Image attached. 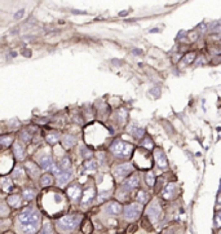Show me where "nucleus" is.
<instances>
[{
	"instance_id": "4",
	"label": "nucleus",
	"mask_w": 221,
	"mask_h": 234,
	"mask_svg": "<svg viewBox=\"0 0 221 234\" xmlns=\"http://www.w3.org/2000/svg\"><path fill=\"white\" fill-rule=\"evenodd\" d=\"M141 212V204L140 203H131V204H127L126 207L123 210V213H124V217L127 220H133L136 219Z\"/></svg>"
},
{
	"instance_id": "18",
	"label": "nucleus",
	"mask_w": 221,
	"mask_h": 234,
	"mask_svg": "<svg viewBox=\"0 0 221 234\" xmlns=\"http://www.w3.org/2000/svg\"><path fill=\"white\" fill-rule=\"evenodd\" d=\"M60 139H61V135L58 132H49L45 136V141H47V144H49V145H56L57 142L60 141Z\"/></svg>"
},
{
	"instance_id": "22",
	"label": "nucleus",
	"mask_w": 221,
	"mask_h": 234,
	"mask_svg": "<svg viewBox=\"0 0 221 234\" xmlns=\"http://www.w3.org/2000/svg\"><path fill=\"white\" fill-rule=\"evenodd\" d=\"M60 168L61 171H69L71 168V160L69 157H63L61 160H60Z\"/></svg>"
},
{
	"instance_id": "15",
	"label": "nucleus",
	"mask_w": 221,
	"mask_h": 234,
	"mask_svg": "<svg viewBox=\"0 0 221 234\" xmlns=\"http://www.w3.org/2000/svg\"><path fill=\"white\" fill-rule=\"evenodd\" d=\"M25 168L28 173V176H31V177H36L38 175H39L40 172V168H39V165L33 163V162H27L26 165H25Z\"/></svg>"
},
{
	"instance_id": "32",
	"label": "nucleus",
	"mask_w": 221,
	"mask_h": 234,
	"mask_svg": "<svg viewBox=\"0 0 221 234\" xmlns=\"http://www.w3.org/2000/svg\"><path fill=\"white\" fill-rule=\"evenodd\" d=\"M22 14H23V9H21L20 12H17L16 16H14V18H16V19H17V18H20V17H22Z\"/></svg>"
},
{
	"instance_id": "8",
	"label": "nucleus",
	"mask_w": 221,
	"mask_h": 234,
	"mask_svg": "<svg viewBox=\"0 0 221 234\" xmlns=\"http://www.w3.org/2000/svg\"><path fill=\"white\" fill-rule=\"evenodd\" d=\"M123 211L122 208V204L119 202H110L106 204V207H105V212L108 213V215H111V216H117L119 213Z\"/></svg>"
},
{
	"instance_id": "25",
	"label": "nucleus",
	"mask_w": 221,
	"mask_h": 234,
	"mask_svg": "<svg viewBox=\"0 0 221 234\" xmlns=\"http://www.w3.org/2000/svg\"><path fill=\"white\" fill-rule=\"evenodd\" d=\"M175 184H168L167 186L164 188V190H163V196H164L166 198H169L173 196V193H175Z\"/></svg>"
},
{
	"instance_id": "13",
	"label": "nucleus",
	"mask_w": 221,
	"mask_h": 234,
	"mask_svg": "<svg viewBox=\"0 0 221 234\" xmlns=\"http://www.w3.org/2000/svg\"><path fill=\"white\" fill-rule=\"evenodd\" d=\"M148 216L153 220V221H157L159 220V216H160V208L158 206V203L157 202H153L149 208H148Z\"/></svg>"
},
{
	"instance_id": "19",
	"label": "nucleus",
	"mask_w": 221,
	"mask_h": 234,
	"mask_svg": "<svg viewBox=\"0 0 221 234\" xmlns=\"http://www.w3.org/2000/svg\"><path fill=\"white\" fill-rule=\"evenodd\" d=\"M38 234H56V228H54L53 224L45 222L44 225L40 228V230H39Z\"/></svg>"
},
{
	"instance_id": "14",
	"label": "nucleus",
	"mask_w": 221,
	"mask_h": 234,
	"mask_svg": "<svg viewBox=\"0 0 221 234\" xmlns=\"http://www.w3.org/2000/svg\"><path fill=\"white\" fill-rule=\"evenodd\" d=\"M154 155H155V160H157V163H158L159 167L166 168L167 164H168V162H167V157H166V154L163 153V150H162V149H157Z\"/></svg>"
},
{
	"instance_id": "20",
	"label": "nucleus",
	"mask_w": 221,
	"mask_h": 234,
	"mask_svg": "<svg viewBox=\"0 0 221 234\" xmlns=\"http://www.w3.org/2000/svg\"><path fill=\"white\" fill-rule=\"evenodd\" d=\"M11 213V207L8 206V203L0 202V219H5Z\"/></svg>"
},
{
	"instance_id": "26",
	"label": "nucleus",
	"mask_w": 221,
	"mask_h": 234,
	"mask_svg": "<svg viewBox=\"0 0 221 234\" xmlns=\"http://www.w3.org/2000/svg\"><path fill=\"white\" fill-rule=\"evenodd\" d=\"M13 142V137L9 135L5 136H0V146H9Z\"/></svg>"
},
{
	"instance_id": "11",
	"label": "nucleus",
	"mask_w": 221,
	"mask_h": 234,
	"mask_svg": "<svg viewBox=\"0 0 221 234\" xmlns=\"http://www.w3.org/2000/svg\"><path fill=\"white\" fill-rule=\"evenodd\" d=\"M38 165H39V168H43V170H51L53 167V159L49 154H44L42 155V157L39 158V160H38Z\"/></svg>"
},
{
	"instance_id": "1",
	"label": "nucleus",
	"mask_w": 221,
	"mask_h": 234,
	"mask_svg": "<svg viewBox=\"0 0 221 234\" xmlns=\"http://www.w3.org/2000/svg\"><path fill=\"white\" fill-rule=\"evenodd\" d=\"M42 228V213L34 207L23 208L16 216V230L18 234H38Z\"/></svg>"
},
{
	"instance_id": "27",
	"label": "nucleus",
	"mask_w": 221,
	"mask_h": 234,
	"mask_svg": "<svg viewBox=\"0 0 221 234\" xmlns=\"http://www.w3.org/2000/svg\"><path fill=\"white\" fill-rule=\"evenodd\" d=\"M137 201L140 203L146 202L148 201V193L145 190H138V193H137Z\"/></svg>"
},
{
	"instance_id": "17",
	"label": "nucleus",
	"mask_w": 221,
	"mask_h": 234,
	"mask_svg": "<svg viewBox=\"0 0 221 234\" xmlns=\"http://www.w3.org/2000/svg\"><path fill=\"white\" fill-rule=\"evenodd\" d=\"M73 177V172L69 171H61L58 175H57V184L58 185H63L67 181H70V179Z\"/></svg>"
},
{
	"instance_id": "30",
	"label": "nucleus",
	"mask_w": 221,
	"mask_h": 234,
	"mask_svg": "<svg viewBox=\"0 0 221 234\" xmlns=\"http://www.w3.org/2000/svg\"><path fill=\"white\" fill-rule=\"evenodd\" d=\"M146 182H148L149 186H153V185H154V182H155V179H154V176H153L151 172H148V173H146Z\"/></svg>"
},
{
	"instance_id": "3",
	"label": "nucleus",
	"mask_w": 221,
	"mask_h": 234,
	"mask_svg": "<svg viewBox=\"0 0 221 234\" xmlns=\"http://www.w3.org/2000/svg\"><path fill=\"white\" fill-rule=\"evenodd\" d=\"M110 151L117 155V157H129V155L133 153V146L128 142H124L122 140H115L111 145H110Z\"/></svg>"
},
{
	"instance_id": "33",
	"label": "nucleus",
	"mask_w": 221,
	"mask_h": 234,
	"mask_svg": "<svg viewBox=\"0 0 221 234\" xmlns=\"http://www.w3.org/2000/svg\"><path fill=\"white\" fill-rule=\"evenodd\" d=\"M218 234H221V230H220V231H218Z\"/></svg>"
},
{
	"instance_id": "31",
	"label": "nucleus",
	"mask_w": 221,
	"mask_h": 234,
	"mask_svg": "<svg viewBox=\"0 0 221 234\" xmlns=\"http://www.w3.org/2000/svg\"><path fill=\"white\" fill-rule=\"evenodd\" d=\"M215 226L220 228L221 226V211L216 213V216H215Z\"/></svg>"
},
{
	"instance_id": "9",
	"label": "nucleus",
	"mask_w": 221,
	"mask_h": 234,
	"mask_svg": "<svg viewBox=\"0 0 221 234\" xmlns=\"http://www.w3.org/2000/svg\"><path fill=\"white\" fill-rule=\"evenodd\" d=\"M140 185V177L138 175H131V176L128 177V180L123 184V189L126 191H131L132 189L137 188Z\"/></svg>"
},
{
	"instance_id": "2",
	"label": "nucleus",
	"mask_w": 221,
	"mask_h": 234,
	"mask_svg": "<svg viewBox=\"0 0 221 234\" xmlns=\"http://www.w3.org/2000/svg\"><path fill=\"white\" fill-rule=\"evenodd\" d=\"M82 215L79 213H73V215H65L56 220L54 228L60 234H70L78 229V226L82 222Z\"/></svg>"
},
{
	"instance_id": "5",
	"label": "nucleus",
	"mask_w": 221,
	"mask_h": 234,
	"mask_svg": "<svg viewBox=\"0 0 221 234\" xmlns=\"http://www.w3.org/2000/svg\"><path fill=\"white\" fill-rule=\"evenodd\" d=\"M132 171H133L132 164L123 163V164H118V167H115L114 175L117 179H124V177H127L129 173H132Z\"/></svg>"
},
{
	"instance_id": "7",
	"label": "nucleus",
	"mask_w": 221,
	"mask_h": 234,
	"mask_svg": "<svg viewBox=\"0 0 221 234\" xmlns=\"http://www.w3.org/2000/svg\"><path fill=\"white\" fill-rule=\"evenodd\" d=\"M94 197H96V189H94L93 186H89V188H87V189L84 190L83 196H82V199H80V204H82V206H84V207L89 206V204L92 203V201L94 199Z\"/></svg>"
},
{
	"instance_id": "23",
	"label": "nucleus",
	"mask_w": 221,
	"mask_h": 234,
	"mask_svg": "<svg viewBox=\"0 0 221 234\" xmlns=\"http://www.w3.org/2000/svg\"><path fill=\"white\" fill-rule=\"evenodd\" d=\"M52 184H53V176H52V175H43V176L40 177V185L43 188L51 186Z\"/></svg>"
},
{
	"instance_id": "28",
	"label": "nucleus",
	"mask_w": 221,
	"mask_h": 234,
	"mask_svg": "<svg viewBox=\"0 0 221 234\" xmlns=\"http://www.w3.org/2000/svg\"><path fill=\"white\" fill-rule=\"evenodd\" d=\"M96 168H97V164H96V162H92V160H88V162H85L84 164V170L85 171H94Z\"/></svg>"
},
{
	"instance_id": "29",
	"label": "nucleus",
	"mask_w": 221,
	"mask_h": 234,
	"mask_svg": "<svg viewBox=\"0 0 221 234\" xmlns=\"http://www.w3.org/2000/svg\"><path fill=\"white\" fill-rule=\"evenodd\" d=\"M20 139H21V141H23V142H30V141H31V135L28 133L27 131H22L21 135H20Z\"/></svg>"
},
{
	"instance_id": "24",
	"label": "nucleus",
	"mask_w": 221,
	"mask_h": 234,
	"mask_svg": "<svg viewBox=\"0 0 221 234\" xmlns=\"http://www.w3.org/2000/svg\"><path fill=\"white\" fill-rule=\"evenodd\" d=\"M0 188H2L3 190H5V191H8L9 189L12 188V181H11V179L7 177V176L0 179Z\"/></svg>"
},
{
	"instance_id": "21",
	"label": "nucleus",
	"mask_w": 221,
	"mask_h": 234,
	"mask_svg": "<svg viewBox=\"0 0 221 234\" xmlns=\"http://www.w3.org/2000/svg\"><path fill=\"white\" fill-rule=\"evenodd\" d=\"M35 196H36L35 190H34V189H30V188H26V189H23V191H22V198L26 199V201H33V199L35 198Z\"/></svg>"
},
{
	"instance_id": "10",
	"label": "nucleus",
	"mask_w": 221,
	"mask_h": 234,
	"mask_svg": "<svg viewBox=\"0 0 221 234\" xmlns=\"http://www.w3.org/2000/svg\"><path fill=\"white\" fill-rule=\"evenodd\" d=\"M7 203L11 208H20L22 207V196H20V194H11L7 198Z\"/></svg>"
},
{
	"instance_id": "6",
	"label": "nucleus",
	"mask_w": 221,
	"mask_h": 234,
	"mask_svg": "<svg viewBox=\"0 0 221 234\" xmlns=\"http://www.w3.org/2000/svg\"><path fill=\"white\" fill-rule=\"evenodd\" d=\"M66 193H67V196H69V198H70L73 202H78L79 199H82V196H83L82 188H80L79 184H73V185H70V186L67 188Z\"/></svg>"
},
{
	"instance_id": "16",
	"label": "nucleus",
	"mask_w": 221,
	"mask_h": 234,
	"mask_svg": "<svg viewBox=\"0 0 221 234\" xmlns=\"http://www.w3.org/2000/svg\"><path fill=\"white\" fill-rule=\"evenodd\" d=\"M75 144H76V137H75L74 135H71V133L63 135V137H62V145H63V148L70 149V148H73Z\"/></svg>"
},
{
	"instance_id": "12",
	"label": "nucleus",
	"mask_w": 221,
	"mask_h": 234,
	"mask_svg": "<svg viewBox=\"0 0 221 234\" xmlns=\"http://www.w3.org/2000/svg\"><path fill=\"white\" fill-rule=\"evenodd\" d=\"M13 154L16 159L18 160H22L26 155V149H25V145L22 142H14L13 144Z\"/></svg>"
}]
</instances>
